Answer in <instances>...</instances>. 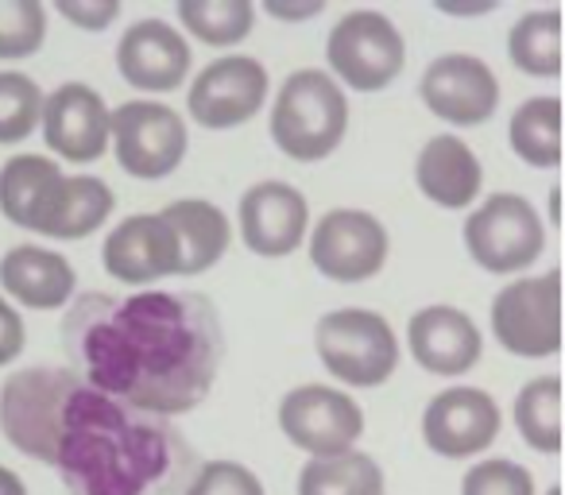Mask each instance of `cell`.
Segmentation results:
<instances>
[{"mask_svg": "<svg viewBox=\"0 0 565 495\" xmlns=\"http://www.w3.org/2000/svg\"><path fill=\"white\" fill-rule=\"evenodd\" d=\"M0 430L63 476L71 495H182L198 453L171 418L89 387L74 368L35 364L0 387Z\"/></svg>", "mask_w": 565, "mask_h": 495, "instance_id": "1", "label": "cell"}, {"mask_svg": "<svg viewBox=\"0 0 565 495\" xmlns=\"http://www.w3.org/2000/svg\"><path fill=\"white\" fill-rule=\"evenodd\" d=\"M63 345L89 387L159 418L194 410L225 361L217 310L194 291H86L66 310Z\"/></svg>", "mask_w": 565, "mask_h": 495, "instance_id": "2", "label": "cell"}, {"mask_svg": "<svg viewBox=\"0 0 565 495\" xmlns=\"http://www.w3.org/2000/svg\"><path fill=\"white\" fill-rule=\"evenodd\" d=\"M349 132V97L326 71H295L271 105V140L295 163L333 155Z\"/></svg>", "mask_w": 565, "mask_h": 495, "instance_id": "3", "label": "cell"}, {"mask_svg": "<svg viewBox=\"0 0 565 495\" xmlns=\"http://www.w3.org/2000/svg\"><path fill=\"white\" fill-rule=\"evenodd\" d=\"M326 372L349 387H380L399 368V341L372 310H333L315 330Z\"/></svg>", "mask_w": 565, "mask_h": 495, "instance_id": "4", "label": "cell"}, {"mask_svg": "<svg viewBox=\"0 0 565 495\" xmlns=\"http://www.w3.org/2000/svg\"><path fill=\"white\" fill-rule=\"evenodd\" d=\"M465 248L477 268L492 276H515L542 256L546 228L526 197L492 194L480 209L465 217Z\"/></svg>", "mask_w": 565, "mask_h": 495, "instance_id": "5", "label": "cell"}, {"mask_svg": "<svg viewBox=\"0 0 565 495\" xmlns=\"http://www.w3.org/2000/svg\"><path fill=\"white\" fill-rule=\"evenodd\" d=\"M403 35L384 12L356 9L338 20L326 43V63L330 71L345 82L356 94H376V89L392 86L403 74Z\"/></svg>", "mask_w": 565, "mask_h": 495, "instance_id": "6", "label": "cell"}, {"mask_svg": "<svg viewBox=\"0 0 565 495\" xmlns=\"http://www.w3.org/2000/svg\"><path fill=\"white\" fill-rule=\"evenodd\" d=\"M109 140L117 148L120 171L143 182H159L179 171L190 136L171 105L125 101L109 112Z\"/></svg>", "mask_w": 565, "mask_h": 495, "instance_id": "7", "label": "cell"}, {"mask_svg": "<svg viewBox=\"0 0 565 495\" xmlns=\"http://www.w3.org/2000/svg\"><path fill=\"white\" fill-rule=\"evenodd\" d=\"M492 333L508 353L542 361L562 348V276L515 279L492 299Z\"/></svg>", "mask_w": 565, "mask_h": 495, "instance_id": "8", "label": "cell"}, {"mask_svg": "<svg viewBox=\"0 0 565 495\" xmlns=\"http://www.w3.org/2000/svg\"><path fill=\"white\" fill-rule=\"evenodd\" d=\"M387 228L364 209H330L310 233V263L333 283L376 279L387 263Z\"/></svg>", "mask_w": 565, "mask_h": 495, "instance_id": "9", "label": "cell"}, {"mask_svg": "<svg viewBox=\"0 0 565 495\" xmlns=\"http://www.w3.org/2000/svg\"><path fill=\"white\" fill-rule=\"evenodd\" d=\"M279 430L310 456H338L364 433V415L345 391L322 384L295 387L279 402Z\"/></svg>", "mask_w": 565, "mask_h": 495, "instance_id": "10", "label": "cell"}, {"mask_svg": "<svg viewBox=\"0 0 565 495\" xmlns=\"http://www.w3.org/2000/svg\"><path fill=\"white\" fill-rule=\"evenodd\" d=\"M267 86L271 82H267L264 63H256L248 55H228L198 74L186 94V109L194 117V125L210 128V132L241 128L264 109Z\"/></svg>", "mask_w": 565, "mask_h": 495, "instance_id": "11", "label": "cell"}, {"mask_svg": "<svg viewBox=\"0 0 565 495\" xmlns=\"http://www.w3.org/2000/svg\"><path fill=\"white\" fill-rule=\"evenodd\" d=\"M418 94L438 120L457 128H477L492 120L495 105H500V82L484 58L441 55L426 66Z\"/></svg>", "mask_w": 565, "mask_h": 495, "instance_id": "12", "label": "cell"}, {"mask_svg": "<svg viewBox=\"0 0 565 495\" xmlns=\"http://www.w3.org/2000/svg\"><path fill=\"white\" fill-rule=\"evenodd\" d=\"M500 433V407L480 387H449L434 395L423 415V438L446 461H469L484 453Z\"/></svg>", "mask_w": 565, "mask_h": 495, "instance_id": "13", "label": "cell"}, {"mask_svg": "<svg viewBox=\"0 0 565 495\" xmlns=\"http://www.w3.org/2000/svg\"><path fill=\"white\" fill-rule=\"evenodd\" d=\"M43 140L71 163H94L109 148V105L86 82H66L43 97Z\"/></svg>", "mask_w": 565, "mask_h": 495, "instance_id": "14", "label": "cell"}, {"mask_svg": "<svg viewBox=\"0 0 565 495\" xmlns=\"http://www.w3.org/2000/svg\"><path fill=\"white\" fill-rule=\"evenodd\" d=\"M241 236L252 252L264 260L291 256L310 228V205L287 182H256L241 197Z\"/></svg>", "mask_w": 565, "mask_h": 495, "instance_id": "15", "label": "cell"}, {"mask_svg": "<svg viewBox=\"0 0 565 495\" xmlns=\"http://www.w3.org/2000/svg\"><path fill=\"white\" fill-rule=\"evenodd\" d=\"M105 271L128 287H148L156 279L179 276V240L163 213H136L105 236Z\"/></svg>", "mask_w": 565, "mask_h": 495, "instance_id": "16", "label": "cell"}, {"mask_svg": "<svg viewBox=\"0 0 565 495\" xmlns=\"http://www.w3.org/2000/svg\"><path fill=\"white\" fill-rule=\"evenodd\" d=\"M117 71L140 94H171L190 74V43L167 20H140L120 35Z\"/></svg>", "mask_w": 565, "mask_h": 495, "instance_id": "17", "label": "cell"}, {"mask_svg": "<svg viewBox=\"0 0 565 495\" xmlns=\"http://www.w3.org/2000/svg\"><path fill=\"white\" fill-rule=\"evenodd\" d=\"M113 205H117V197L102 179H94V174H78V179L58 174L40 194V202L32 205L28 228L51 236V240H82L109 220Z\"/></svg>", "mask_w": 565, "mask_h": 495, "instance_id": "18", "label": "cell"}, {"mask_svg": "<svg viewBox=\"0 0 565 495\" xmlns=\"http://www.w3.org/2000/svg\"><path fill=\"white\" fill-rule=\"evenodd\" d=\"M411 356L430 376H465L484 353L480 330L465 310L454 306H426L407 322Z\"/></svg>", "mask_w": 565, "mask_h": 495, "instance_id": "19", "label": "cell"}, {"mask_svg": "<svg viewBox=\"0 0 565 495\" xmlns=\"http://www.w3.org/2000/svg\"><path fill=\"white\" fill-rule=\"evenodd\" d=\"M74 279L78 276L66 256L35 244H17L0 260V287L28 310H63L74 294Z\"/></svg>", "mask_w": 565, "mask_h": 495, "instance_id": "20", "label": "cell"}, {"mask_svg": "<svg viewBox=\"0 0 565 495\" xmlns=\"http://www.w3.org/2000/svg\"><path fill=\"white\" fill-rule=\"evenodd\" d=\"M415 182L441 209H469L480 194L484 171L461 136H434L415 163Z\"/></svg>", "mask_w": 565, "mask_h": 495, "instance_id": "21", "label": "cell"}, {"mask_svg": "<svg viewBox=\"0 0 565 495\" xmlns=\"http://www.w3.org/2000/svg\"><path fill=\"white\" fill-rule=\"evenodd\" d=\"M163 220L179 240V276H202L228 252V217L213 202L182 197L167 205Z\"/></svg>", "mask_w": 565, "mask_h": 495, "instance_id": "22", "label": "cell"}, {"mask_svg": "<svg viewBox=\"0 0 565 495\" xmlns=\"http://www.w3.org/2000/svg\"><path fill=\"white\" fill-rule=\"evenodd\" d=\"M299 495H384V469L369 453L310 456L299 472Z\"/></svg>", "mask_w": 565, "mask_h": 495, "instance_id": "23", "label": "cell"}, {"mask_svg": "<svg viewBox=\"0 0 565 495\" xmlns=\"http://www.w3.org/2000/svg\"><path fill=\"white\" fill-rule=\"evenodd\" d=\"M508 140L523 163L557 166L562 163V101L557 97L523 101L508 125Z\"/></svg>", "mask_w": 565, "mask_h": 495, "instance_id": "24", "label": "cell"}, {"mask_svg": "<svg viewBox=\"0 0 565 495\" xmlns=\"http://www.w3.org/2000/svg\"><path fill=\"white\" fill-rule=\"evenodd\" d=\"M508 55L515 63V71L531 74V78H557L562 74V12H526L511 28Z\"/></svg>", "mask_w": 565, "mask_h": 495, "instance_id": "25", "label": "cell"}, {"mask_svg": "<svg viewBox=\"0 0 565 495\" xmlns=\"http://www.w3.org/2000/svg\"><path fill=\"white\" fill-rule=\"evenodd\" d=\"M515 426L534 453H562V379H531L515 399Z\"/></svg>", "mask_w": 565, "mask_h": 495, "instance_id": "26", "label": "cell"}, {"mask_svg": "<svg viewBox=\"0 0 565 495\" xmlns=\"http://www.w3.org/2000/svg\"><path fill=\"white\" fill-rule=\"evenodd\" d=\"M179 20L186 32H194V40L210 47H233L248 40L256 9L252 0H179Z\"/></svg>", "mask_w": 565, "mask_h": 495, "instance_id": "27", "label": "cell"}, {"mask_svg": "<svg viewBox=\"0 0 565 495\" xmlns=\"http://www.w3.org/2000/svg\"><path fill=\"white\" fill-rule=\"evenodd\" d=\"M63 174V166L55 159L43 155H17L0 166V213L12 220V225L28 228L32 217V205L40 202V194L51 182Z\"/></svg>", "mask_w": 565, "mask_h": 495, "instance_id": "28", "label": "cell"}, {"mask_svg": "<svg viewBox=\"0 0 565 495\" xmlns=\"http://www.w3.org/2000/svg\"><path fill=\"white\" fill-rule=\"evenodd\" d=\"M43 94L28 74L0 71V143H20L40 128Z\"/></svg>", "mask_w": 565, "mask_h": 495, "instance_id": "29", "label": "cell"}, {"mask_svg": "<svg viewBox=\"0 0 565 495\" xmlns=\"http://www.w3.org/2000/svg\"><path fill=\"white\" fill-rule=\"evenodd\" d=\"M47 40V9L40 0H0V58H32Z\"/></svg>", "mask_w": 565, "mask_h": 495, "instance_id": "30", "label": "cell"}, {"mask_svg": "<svg viewBox=\"0 0 565 495\" xmlns=\"http://www.w3.org/2000/svg\"><path fill=\"white\" fill-rule=\"evenodd\" d=\"M461 495H534V476L523 464L495 456V461H480L465 472Z\"/></svg>", "mask_w": 565, "mask_h": 495, "instance_id": "31", "label": "cell"}, {"mask_svg": "<svg viewBox=\"0 0 565 495\" xmlns=\"http://www.w3.org/2000/svg\"><path fill=\"white\" fill-rule=\"evenodd\" d=\"M182 495H264V484L256 472L236 461H205L198 464Z\"/></svg>", "mask_w": 565, "mask_h": 495, "instance_id": "32", "label": "cell"}, {"mask_svg": "<svg viewBox=\"0 0 565 495\" xmlns=\"http://www.w3.org/2000/svg\"><path fill=\"white\" fill-rule=\"evenodd\" d=\"M55 9H58V17L78 24L82 32H105V28L120 17L117 0H55Z\"/></svg>", "mask_w": 565, "mask_h": 495, "instance_id": "33", "label": "cell"}, {"mask_svg": "<svg viewBox=\"0 0 565 495\" xmlns=\"http://www.w3.org/2000/svg\"><path fill=\"white\" fill-rule=\"evenodd\" d=\"M24 318L9 306V302L0 299V368L12 364L20 353H24Z\"/></svg>", "mask_w": 565, "mask_h": 495, "instance_id": "34", "label": "cell"}, {"mask_svg": "<svg viewBox=\"0 0 565 495\" xmlns=\"http://www.w3.org/2000/svg\"><path fill=\"white\" fill-rule=\"evenodd\" d=\"M264 12L275 20H287V24H302V20H315L326 12V0H302V4H282V0H264Z\"/></svg>", "mask_w": 565, "mask_h": 495, "instance_id": "35", "label": "cell"}, {"mask_svg": "<svg viewBox=\"0 0 565 495\" xmlns=\"http://www.w3.org/2000/svg\"><path fill=\"white\" fill-rule=\"evenodd\" d=\"M0 495H28L24 480H20L17 472L4 469V464H0Z\"/></svg>", "mask_w": 565, "mask_h": 495, "instance_id": "36", "label": "cell"}, {"mask_svg": "<svg viewBox=\"0 0 565 495\" xmlns=\"http://www.w3.org/2000/svg\"><path fill=\"white\" fill-rule=\"evenodd\" d=\"M550 220H554V225H557V220H562V217H557V190H554V194H550Z\"/></svg>", "mask_w": 565, "mask_h": 495, "instance_id": "37", "label": "cell"}, {"mask_svg": "<svg viewBox=\"0 0 565 495\" xmlns=\"http://www.w3.org/2000/svg\"><path fill=\"white\" fill-rule=\"evenodd\" d=\"M546 495H562V487H550V492Z\"/></svg>", "mask_w": 565, "mask_h": 495, "instance_id": "38", "label": "cell"}]
</instances>
